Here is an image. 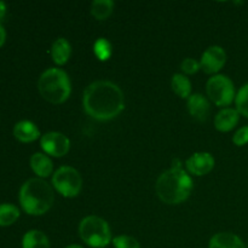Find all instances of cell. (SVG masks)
I'll use <instances>...</instances> for the list:
<instances>
[{"label": "cell", "mask_w": 248, "mask_h": 248, "mask_svg": "<svg viewBox=\"0 0 248 248\" xmlns=\"http://www.w3.org/2000/svg\"><path fill=\"white\" fill-rule=\"evenodd\" d=\"M85 113L98 121H109L125 108V97L120 87L111 81L98 80L85 89L82 96Z\"/></svg>", "instance_id": "1"}, {"label": "cell", "mask_w": 248, "mask_h": 248, "mask_svg": "<svg viewBox=\"0 0 248 248\" xmlns=\"http://www.w3.org/2000/svg\"><path fill=\"white\" fill-rule=\"evenodd\" d=\"M193 179L184 171L179 159L172 161L171 169L160 174L155 184V191L160 200L167 205H178L190 196Z\"/></svg>", "instance_id": "2"}, {"label": "cell", "mask_w": 248, "mask_h": 248, "mask_svg": "<svg viewBox=\"0 0 248 248\" xmlns=\"http://www.w3.org/2000/svg\"><path fill=\"white\" fill-rule=\"evenodd\" d=\"M18 199L24 212L31 216H43L52 207L55 193L46 181L31 178L19 189Z\"/></svg>", "instance_id": "3"}, {"label": "cell", "mask_w": 248, "mask_h": 248, "mask_svg": "<svg viewBox=\"0 0 248 248\" xmlns=\"http://www.w3.org/2000/svg\"><path fill=\"white\" fill-rule=\"evenodd\" d=\"M38 90L45 101L52 104H62L72 93V84L64 70L50 68L39 78Z\"/></svg>", "instance_id": "4"}, {"label": "cell", "mask_w": 248, "mask_h": 248, "mask_svg": "<svg viewBox=\"0 0 248 248\" xmlns=\"http://www.w3.org/2000/svg\"><path fill=\"white\" fill-rule=\"evenodd\" d=\"M79 235L82 241L92 248H104L113 241L109 224L97 216H87L80 222Z\"/></svg>", "instance_id": "5"}, {"label": "cell", "mask_w": 248, "mask_h": 248, "mask_svg": "<svg viewBox=\"0 0 248 248\" xmlns=\"http://www.w3.org/2000/svg\"><path fill=\"white\" fill-rule=\"evenodd\" d=\"M207 96L217 107H229L235 101L234 82L227 75L217 74L210 78L206 84Z\"/></svg>", "instance_id": "6"}, {"label": "cell", "mask_w": 248, "mask_h": 248, "mask_svg": "<svg viewBox=\"0 0 248 248\" xmlns=\"http://www.w3.org/2000/svg\"><path fill=\"white\" fill-rule=\"evenodd\" d=\"M52 186L58 194L68 199L75 198L82 189V178L72 166H62L53 173Z\"/></svg>", "instance_id": "7"}, {"label": "cell", "mask_w": 248, "mask_h": 248, "mask_svg": "<svg viewBox=\"0 0 248 248\" xmlns=\"http://www.w3.org/2000/svg\"><path fill=\"white\" fill-rule=\"evenodd\" d=\"M40 145L46 155L62 157L69 152L70 140L63 133L57 132V131H51V132L41 136Z\"/></svg>", "instance_id": "8"}, {"label": "cell", "mask_w": 248, "mask_h": 248, "mask_svg": "<svg viewBox=\"0 0 248 248\" xmlns=\"http://www.w3.org/2000/svg\"><path fill=\"white\" fill-rule=\"evenodd\" d=\"M227 62V53L222 46L213 45L206 48L201 56L200 68L206 74H216L224 67Z\"/></svg>", "instance_id": "9"}, {"label": "cell", "mask_w": 248, "mask_h": 248, "mask_svg": "<svg viewBox=\"0 0 248 248\" xmlns=\"http://www.w3.org/2000/svg\"><path fill=\"white\" fill-rule=\"evenodd\" d=\"M186 171L194 176H205L210 173L215 167V157L206 152L194 153L186 161Z\"/></svg>", "instance_id": "10"}, {"label": "cell", "mask_w": 248, "mask_h": 248, "mask_svg": "<svg viewBox=\"0 0 248 248\" xmlns=\"http://www.w3.org/2000/svg\"><path fill=\"white\" fill-rule=\"evenodd\" d=\"M186 107L191 118L198 121H206L210 114V102L201 93H193L186 101Z\"/></svg>", "instance_id": "11"}, {"label": "cell", "mask_w": 248, "mask_h": 248, "mask_svg": "<svg viewBox=\"0 0 248 248\" xmlns=\"http://www.w3.org/2000/svg\"><path fill=\"white\" fill-rule=\"evenodd\" d=\"M240 120V113L236 109L224 108L216 115L215 127L219 132H229L236 127Z\"/></svg>", "instance_id": "12"}, {"label": "cell", "mask_w": 248, "mask_h": 248, "mask_svg": "<svg viewBox=\"0 0 248 248\" xmlns=\"http://www.w3.org/2000/svg\"><path fill=\"white\" fill-rule=\"evenodd\" d=\"M14 136L22 143H31L40 137V131L31 121L22 120L15 125Z\"/></svg>", "instance_id": "13"}, {"label": "cell", "mask_w": 248, "mask_h": 248, "mask_svg": "<svg viewBox=\"0 0 248 248\" xmlns=\"http://www.w3.org/2000/svg\"><path fill=\"white\" fill-rule=\"evenodd\" d=\"M208 248H246L244 241L232 232H218L213 235Z\"/></svg>", "instance_id": "14"}, {"label": "cell", "mask_w": 248, "mask_h": 248, "mask_svg": "<svg viewBox=\"0 0 248 248\" xmlns=\"http://www.w3.org/2000/svg\"><path fill=\"white\" fill-rule=\"evenodd\" d=\"M72 55V46L64 38H58L51 46V57L57 65H63L69 61Z\"/></svg>", "instance_id": "15"}, {"label": "cell", "mask_w": 248, "mask_h": 248, "mask_svg": "<svg viewBox=\"0 0 248 248\" xmlns=\"http://www.w3.org/2000/svg\"><path fill=\"white\" fill-rule=\"evenodd\" d=\"M31 167L39 178H46L53 172V164L50 157L43 153H35L31 157Z\"/></svg>", "instance_id": "16"}, {"label": "cell", "mask_w": 248, "mask_h": 248, "mask_svg": "<svg viewBox=\"0 0 248 248\" xmlns=\"http://www.w3.org/2000/svg\"><path fill=\"white\" fill-rule=\"evenodd\" d=\"M22 248H50V240L40 230H29L22 239Z\"/></svg>", "instance_id": "17"}, {"label": "cell", "mask_w": 248, "mask_h": 248, "mask_svg": "<svg viewBox=\"0 0 248 248\" xmlns=\"http://www.w3.org/2000/svg\"><path fill=\"white\" fill-rule=\"evenodd\" d=\"M172 91L181 98H189L191 96V81L186 75L177 73L171 80Z\"/></svg>", "instance_id": "18"}, {"label": "cell", "mask_w": 248, "mask_h": 248, "mask_svg": "<svg viewBox=\"0 0 248 248\" xmlns=\"http://www.w3.org/2000/svg\"><path fill=\"white\" fill-rule=\"evenodd\" d=\"M114 11V1L111 0H94L91 5V14L98 21L108 18Z\"/></svg>", "instance_id": "19"}, {"label": "cell", "mask_w": 248, "mask_h": 248, "mask_svg": "<svg viewBox=\"0 0 248 248\" xmlns=\"http://www.w3.org/2000/svg\"><path fill=\"white\" fill-rule=\"evenodd\" d=\"M19 218V210L11 203L0 205V227L12 225Z\"/></svg>", "instance_id": "20"}, {"label": "cell", "mask_w": 248, "mask_h": 248, "mask_svg": "<svg viewBox=\"0 0 248 248\" xmlns=\"http://www.w3.org/2000/svg\"><path fill=\"white\" fill-rule=\"evenodd\" d=\"M93 52L99 61H108L113 55V46L106 38H99L93 44Z\"/></svg>", "instance_id": "21"}, {"label": "cell", "mask_w": 248, "mask_h": 248, "mask_svg": "<svg viewBox=\"0 0 248 248\" xmlns=\"http://www.w3.org/2000/svg\"><path fill=\"white\" fill-rule=\"evenodd\" d=\"M235 104H236V110L240 115H244L248 119V84H245L235 97Z\"/></svg>", "instance_id": "22"}, {"label": "cell", "mask_w": 248, "mask_h": 248, "mask_svg": "<svg viewBox=\"0 0 248 248\" xmlns=\"http://www.w3.org/2000/svg\"><path fill=\"white\" fill-rule=\"evenodd\" d=\"M111 242L115 248H140V242L135 237L128 236V235H119L114 237Z\"/></svg>", "instance_id": "23"}, {"label": "cell", "mask_w": 248, "mask_h": 248, "mask_svg": "<svg viewBox=\"0 0 248 248\" xmlns=\"http://www.w3.org/2000/svg\"><path fill=\"white\" fill-rule=\"evenodd\" d=\"M182 70H183L184 75H193L198 72L200 68V62L195 61L194 58H186L181 64Z\"/></svg>", "instance_id": "24"}, {"label": "cell", "mask_w": 248, "mask_h": 248, "mask_svg": "<svg viewBox=\"0 0 248 248\" xmlns=\"http://www.w3.org/2000/svg\"><path fill=\"white\" fill-rule=\"evenodd\" d=\"M232 142L237 147H242L246 145L248 143V126H244V127L239 128L232 136Z\"/></svg>", "instance_id": "25"}, {"label": "cell", "mask_w": 248, "mask_h": 248, "mask_svg": "<svg viewBox=\"0 0 248 248\" xmlns=\"http://www.w3.org/2000/svg\"><path fill=\"white\" fill-rule=\"evenodd\" d=\"M5 40H6V31H5L2 24L0 23V46L4 45Z\"/></svg>", "instance_id": "26"}, {"label": "cell", "mask_w": 248, "mask_h": 248, "mask_svg": "<svg viewBox=\"0 0 248 248\" xmlns=\"http://www.w3.org/2000/svg\"><path fill=\"white\" fill-rule=\"evenodd\" d=\"M6 15V4L4 1H0V21L5 17Z\"/></svg>", "instance_id": "27"}, {"label": "cell", "mask_w": 248, "mask_h": 248, "mask_svg": "<svg viewBox=\"0 0 248 248\" xmlns=\"http://www.w3.org/2000/svg\"><path fill=\"white\" fill-rule=\"evenodd\" d=\"M65 248H84V247L80 246V245H70V246H68Z\"/></svg>", "instance_id": "28"}]
</instances>
